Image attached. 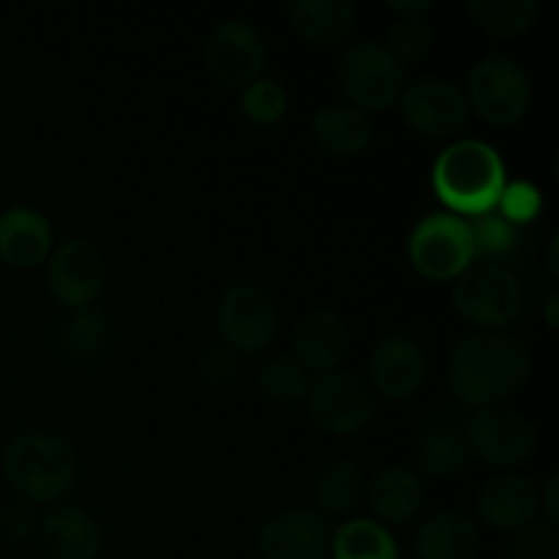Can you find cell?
<instances>
[{
  "label": "cell",
  "instance_id": "cell-12",
  "mask_svg": "<svg viewBox=\"0 0 559 559\" xmlns=\"http://www.w3.org/2000/svg\"><path fill=\"white\" fill-rule=\"evenodd\" d=\"M399 107H402V120L407 129L426 140H445V136L459 134L469 118L462 87L440 76H424L404 87Z\"/></svg>",
  "mask_w": 559,
  "mask_h": 559
},
{
  "label": "cell",
  "instance_id": "cell-25",
  "mask_svg": "<svg viewBox=\"0 0 559 559\" xmlns=\"http://www.w3.org/2000/svg\"><path fill=\"white\" fill-rule=\"evenodd\" d=\"M366 495V475L360 473L358 464L338 459L328 464L314 484V500L322 513L342 516V513L355 511Z\"/></svg>",
  "mask_w": 559,
  "mask_h": 559
},
{
  "label": "cell",
  "instance_id": "cell-22",
  "mask_svg": "<svg viewBox=\"0 0 559 559\" xmlns=\"http://www.w3.org/2000/svg\"><path fill=\"white\" fill-rule=\"evenodd\" d=\"M287 14L300 38L317 47H331L353 31L358 9L349 0H295Z\"/></svg>",
  "mask_w": 559,
  "mask_h": 559
},
{
  "label": "cell",
  "instance_id": "cell-35",
  "mask_svg": "<svg viewBox=\"0 0 559 559\" xmlns=\"http://www.w3.org/2000/svg\"><path fill=\"white\" fill-rule=\"evenodd\" d=\"M0 530H3L5 538H11V540L31 538V535L38 530L36 508L27 506V502H22V500L5 506V511L0 513Z\"/></svg>",
  "mask_w": 559,
  "mask_h": 559
},
{
  "label": "cell",
  "instance_id": "cell-5",
  "mask_svg": "<svg viewBox=\"0 0 559 559\" xmlns=\"http://www.w3.org/2000/svg\"><path fill=\"white\" fill-rule=\"evenodd\" d=\"M407 257L415 273L426 282H456L475 262L467 218L453 216L448 211L424 216L409 233Z\"/></svg>",
  "mask_w": 559,
  "mask_h": 559
},
{
  "label": "cell",
  "instance_id": "cell-18",
  "mask_svg": "<svg viewBox=\"0 0 559 559\" xmlns=\"http://www.w3.org/2000/svg\"><path fill=\"white\" fill-rule=\"evenodd\" d=\"M540 511L538 489L524 475H497L478 495V513L497 533H516L535 522Z\"/></svg>",
  "mask_w": 559,
  "mask_h": 559
},
{
  "label": "cell",
  "instance_id": "cell-9",
  "mask_svg": "<svg viewBox=\"0 0 559 559\" xmlns=\"http://www.w3.org/2000/svg\"><path fill=\"white\" fill-rule=\"evenodd\" d=\"M306 413L333 437H353L374 418V396L358 374L328 371L317 374L306 388Z\"/></svg>",
  "mask_w": 559,
  "mask_h": 559
},
{
  "label": "cell",
  "instance_id": "cell-15",
  "mask_svg": "<svg viewBox=\"0 0 559 559\" xmlns=\"http://www.w3.org/2000/svg\"><path fill=\"white\" fill-rule=\"evenodd\" d=\"M55 249L52 224L31 205L5 207L0 213V260L16 271L44 265Z\"/></svg>",
  "mask_w": 559,
  "mask_h": 559
},
{
  "label": "cell",
  "instance_id": "cell-10",
  "mask_svg": "<svg viewBox=\"0 0 559 559\" xmlns=\"http://www.w3.org/2000/svg\"><path fill=\"white\" fill-rule=\"evenodd\" d=\"M216 325L224 349L233 355H257L276 338V306L257 284H235L218 300Z\"/></svg>",
  "mask_w": 559,
  "mask_h": 559
},
{
  "label": "cell",
  "instance_id": "cell-4",
  "mask_svg": "<svg viewBox=\"0 0 559 559\" xmlns=\"http://www.w3.org/2000/svg\"><path fill=\"white\" fill-rule=\"evenodd\" d=\"M453 309L469 325L495 333L497 328H508L522 317L524 287L506 265L478 262L453 284Z\"/></svg>",
  "mask_w": 559,
  "mask_h": 559
},
{
  "label": "cell",
  "instance_id": "cell-30",
  "mask_svg": "<svg viewBox=\"0 0 559 559\" xmlns=\"http://www.w3.org/2000/svg\"><path fill=\"white\" fill-rule=\"evenodd\" d=\"M104 338H107V314L91 306L71 314V320L60 331V347L69 358L82 360L96 355L104 347Z\"/></svg>",
  "mask_w": 559,
  "mask_h": 559
},
{
  "label": "cell",
  "instance_id": "cell-27",
  "mask_svg": "<svg viewBox=\"0 0 559 559\" xmlns=\"http://www.w3.org/2000/svg\"><path fill=\"white\" fill-rule=\"evenodd\" d=\"M467 445H464L462 431L456 429L440 426V429H431L420 440L418 467L429 478H451V475H456L467 464Z\"/></svg>",
  "mask_w": 559,
  "mask_h": 559
},
{
  "label": "cell",
  "instance_id": "cell-11",
  "mask_svg": "<svg viewBox=\"0 0 559 559\" xmlns=\"http://www.w3.org/2000/svg\"><path fill=\"white\" fill-rule=\"evenodd\" d=\"M107 284L104 254L85 238H69L47 260L49 295L69 311L91 309Z\"/></svg>",
  "mask_w": 559,
  "mask_h": 559
},
{
  "label": "cell",
  "instance_id": "cell-39",
  "mask_svg": "<svg viewBox=\"0 0 559 559\" xmlns=\"http://www.w3.org/2000/svg\"><path fill=\"white\" fill-rule=\"evenodd\" d=\"M557 309H559V295H549V300H546L544 306V314H546V325L551 328V331H557L559 328V320H557Z\"/></svg>",
  "mask_w": 559,
  "mask_h": 559
},
{
  "label": "cell",
  "instance_id": "cell-37",
  "mask_svg": "<svg viewBox=\"0 0 559 559\" xmlns=\"http://www.w3.org/2000/svg\"><path fill=\"white\" fill-rule=\"evenodd\" d=\"M557 486H559V475L555 473V475H549V480H546L544 491H538V502L546 513V524H551V527H557V522H559Z\"/></svg>",
  "mask_w": 559,
  "mask_h": 559
},
{
  "label": "cell",
  "instance_id": "cell-7",
  "mask_svg": "<svg viewBox=\"0 0 559 559\" xmlns=\"http://www.w3.org/2000/svg\"><path fill=\"white\" fill-rule=\"evenodd\" d=\"M338 82L349 107L360 112H385L404 91V66L380 41H358L342 55Z\"/></svg>",
  "mask_w": 559,
  "mask_h": 559
},
{
  "label": "cell",
  "instance_id": "cell-20",
  "mask_svg": "<svg viewBox=\"0 0 559 559\" xmlns=\"http://www.w3.org/2000/svg\"><path fill=\"white\" fill-rule=\"evenodd\" d=\"M366 497H369V508L374 513V522L382 527H399L407 524L424 511L426 489L424 480L407 467H393L380 469L374 478L366 484Z\"/></svg>",
  "mask_w": 559,
  "mask_h": 559
},
{
  "label": "cell",
  "instance_id": "cell-16",
  "mask_svg": "<svg viewBox=\"0 0 559 559\" xmlns=\"http://www.w3.org/2000/svg\"><path fill=\"white\" fill-rule=\"evenodd\" d=\"M371 382L391 402L413 399L429 377V364L418 342L407 336H391L377 344L371 355Z\"/></svg>",
  "mask_w": 559,
  "mask_h": 559
},
{
  "label": "cell",
  "instance_id": "cell-34",
  "mask_svg": "<svg viewBox=\"0 0 559 559\" xmlns=\"http://www.w3.org/2000/svg\"><path fill=\"white\" fill-rule=\"evenodd\" d=\"M557 546V527H551L546 522H530L527 527L513 533L508 555H511V559H555Z\"/></svg>",
  "mask_w": 559,
  "mask_h": 559
},
{
  "label": "cell",
  "instance_id": "cell-28",
  "mask_svg": "<svg viewBox=\"0 0 559 559\" xmlns=\"http://www.w3.org/2000/svg\"><path fill=\"white\" fill-rule=\"evenodd\" d=\"M469 224V235H473V249L475 260L495 262L500 265L502 260L513 257L522 246V229L516 224H511L508 218H502L497 211L484 213V216H475Z\"/></svg>",
  "mask_w": 559,
  "mask_h": 559
},
{
  "label": "cell",
  "instance_id": "cell-1",
  "mask_svg": "<svg viewBox=\"0 0 559 559\" xmlns=\"http://www.w3.org/2000/svg\"><path fill=\"white\" fill-rule=\"evenodd\" d=\"M530 366L522 342L502 333H475L453 347L448 385L464 407H497L527 382Z\"/></svg>",
  "mask_w": 559,
  "mask_h": 559
},
{
  "label": "cell",
  "instance_id": "cell-24",
  "mask_svg": "<svg viewBox=\"0 0 559 559\" xmlns=\"http://www.w3.org/2000/svg\"><path fill=\"white\" fill-rule=\"evenodd\" d=\"M331 559H402L396 538L374 519H349L333 530Z\"/></svg>",
  "mask_w": 559,
  "mask_h": 559
},
{
  "label": "cell",
  "instance_id": "cell-31",
  "mask_svg": "<svg viewBox=\"0 0 559 559\" xmlns=\"http://www.w3.org/2000/svg\"><path fill=\"white\" fill-rule=\"evenodd\" d=\"M289 96L287 87L278 80H267V76H260L251 85L243 87L240 93V112L249 123L254 126H273L287 115Z\"/></svg>",
  "mask_w": 559,
  "mask_h": 559
},
{
  "label": "cell",
  "instance_id": "cell-6",
  "mask_svg": "<svg viewBox=\"0 0 559 559\" xmlns=\"http://www.w3.org/2000/svg\"><path fill=\"white\" fill-rule=\"evenodd\" d=\"M467 107L489 126H513L527 115L533 87L516 60L489 55L478 60L467 76Z\"/></svg>",
  "mask_w": 559,
  "mask_h": 559
},
{
  "label": "cell",
  "instance_id": "cell-23",
  "mask_svg": "<svg viewBox=\"0 0 559 559\" xmlns=\"http://www.w3.org/2000/svg\"><path fill=\"white\" fill-rule=\"evenodd\" d=\"M314 140L336 158H353L371 142V123L366 112L349 104H328L314 115Z\"/></svg>",
  "mask_w": 559,
  "mask_h": 559
},
{
  "label": "cell",
  "instance_id": "cell-13",
  "mask_svg": "<svg viewBox=\"0 0 559 559\" xmlns=\"http://www.w3.org/2000/svg\"><path fill=\"white\" fill-rule=\"evenodd\" d=\"M267 60L262 33L246 20H227L213 27L205 41V66L224 87H246L260 80Z\"/></svg>",
  "mask_w": 559,
  "mask_h": 559
},
{
  "label": "cell",
  "instance_id": "cell-2",
  "mask_svg": "<svg viewBox=\"0 0 559 559\" xmlns=\"http://www.w3.org/2000/svg\"><path fill=\"white\" fill-rule=\"evenodd\" d=\"M508 169L500 151L484 140L451 142L431 167V189L448 213L462 218L495 211Z\"/></svg>",
  "mask_w": 559,
  "mask_h": 559
},
{
  "label": "cell",
  "instance_id": "cell-33",
  "mask_svg": "<svg viewBox=\"0 0 559 559\" xmlns=\"http://www.w3.org/2000/svg\"><path fill=\"white\" fill-rule=\"evenodd\" d=\"M495 211L522 229L524 224L535 222L544 211V191L530 180H513V183H506Z\"/></svg>",
  "mask_w": 559,
  "mask_h": 559
},
{
  "label": "cell",
  "instance_id": "cell-40",
  "mask_svg": "<svg viewBox=\"0 0 559 559\" xmlns=\"http://www.w3.org/2000/svg\"><path fill=\"white\" fill-rule=\"evenodd\" d=\"M557 246H559V238L555 235L549 243V271L555 273V276H559V265H557Z\"/></svg>",
  "mask_w": 559,
  "mask_h": 559
},
{
  "label": "cell",
  "instance_id": "cell-3",
  "mask_svg": "<svg viewBox=\"0 0 559 559\" xmlns=\"http://www.w3.org/2000/svg\"><path fill=\"white\" fill-rule=\"evenodd\" d=\"M5 484L27 506H55L76 484L80 459L63 437L52 431H25L5 445L0 459Z\"/></svg>",
  "mask_w": 559,
  "mask_h": 559
},
{
  "label": "cell",
  "instance_id": "cell-29",
  "mask_svg": "<svg viewBox=\"0 0 559 559\" xmlns=\"http://www.w3.org/2000/svg\"><path fill=\"white\" fill-rule=\"evenodd\" d=\"M309 371L289 355L271 358L260 371V391L276 404H295L306 396Z\"/></svg>",
  "mask_w": 559,
  "mask_h": 559
},
{
  "label": "cell",
  "instance_id": "cell-38",
  "mask_svg": "<svg viewBox=\"0 0 559 559\" xmlns=\"http://www.w3.org/2000/svg\"><path fill=\"white\" fill-rule=\"evenodd\" d=\"M388 9L402 16H420L435 9V3L431 0H393V3H388Z\"/></svg>",
  "mask_w": 559,
  "mask_h": 559
},
{
  "label": "cell",
  "instance_id": "cell-26",
  "mask_svg": "<svg viewBox=\"0 0 559 559\" xmlns=\"http://www.w3.org/2000/svg\"><path fill=\"white\" fill-rule=\"evenodd\" d=\"M467 14L491 36L511 38L535 25L540 5L535 0H473L467 3Z\"/></svg>",
  "mask_w": 559,
  "mask_h": 559
},
{
  "label": "cell",
  "instance_id": "cell-14",
  "mask_svg": "<svg viewBox=\"0 0 559 559\" xmlns=\"http://www.w3.org/2000/svg\"><path fill=\"white\" fill-rule=\"evenodd\" d=\"M333 527L322 513L284 511L267 519L260 530L262 559H328Z\"/></svg>",
  "mask_w": 559,
  "mask_h": 559
},
{
  "label": "cell",
  "instance_id": "cell-19",
  "mask_svg": "<svg viewBox=\"0 0 559 559\" xmlns=\"http://www.w3.org/2000/svg\"><path fill=\"white\" fill-rule=\"evenodd\" d=\"M295 360L306 371L328 374L349 353V331L342 317L331 309H317L295 331Z\"/></svg>",
  "mask_w": 559,
  "mask_h": 559
},
{
  "label": "cell",
  "instance_id": "cell-8",
  "mask_svg": "<svg viewBox=\"0 0 559 559\" xmlns=\"http://www.w3.org/2000/svg\"><path fill=\"white\" fill-rule=\"evenodd\" d=\"M462 437L467 453L491 467L527 464L538 451V431H535L533 420L516 409H475L464 424Z\"/></svg>",
  "mask_w": 559,
  "mask_h": 559
},
{
  "label": "cell",
  "instance_id": "cell-17",
  "mask_svg": "<svg viewBox=\"0 0 559 559\" xmlns=\"http://www.w3.org/2000/svg\"><path fill=\"white\" fill-rule=\"evenodd\" d=\"M44 549L55 559H96L104 549L102 522L80 506H52L38 522Z\"/></svg>",
  "mask_w": 559,
  "mask_h": 559
},
{
  "label": "cell",
  "instance_id": "cell-21",
  "mask_svg": "<svg viewBox=\"0 0 559 559\" xmlns=\"http://www.w3.org/2000/svg\"><path fill=\"white\" fill-rule=\"evenodd\" d=\"M480 546L473 519L459 511H437L426 519L415 538L418 559H475Z\"/></svg>",
  "mask_w": 559,
  "mask_h": 559
},
{
  "label": "cell",
  "instance_id": "cell-32",
  "mask_svg": "<svg viewBox=\"0 0 559 559\" xmlns=\"http://www.w3.org/2000/svg\"><path fill=\"white\" fill-rule=\"evenodd\" d=\"M431 44H435V27H431L424 16H402V20L388 31L385 49L404 66L407 60L426 58Z\"/></svg>",
  "mask_w": 559,
  "mask_h": 559
},
{
  "label": "cell",
  "instance_id": "cell-36",
  "mask_svg": "<svg viewBox=\"0 0 559 559\" xmlns=\"http://www.w3.org/2000/svg\"><path fill=\"white\" fill-rule=\"evenodd\" d=\"M200 371H202V377H205V380L222 385V382H227L229 377L235 374V355L229 353V349H224V347L207 349V353L202 355V360H200Z\"/></svg>",
  "mask_w": 559,
  "mask_h": 559
}]
</instances>
